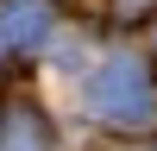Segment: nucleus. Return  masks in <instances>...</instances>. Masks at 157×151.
Returning <instances> with one entry per match:
<instances>
[{
	"label": "nucleus",
	"mask_w": 157,
	"mask_h": 151,
	"mask_svg": "<svg viewBox=\"0 0 157 151\" xmlns=\"http://www.w3.org/2000/svg\"><path fill=\"white\" fill-rule=\"evenodd\" d=\"M88 107L107 126H151L157 120V82H151V69L138 57H113L88 82Z\"/></svg>",
	"instance_id": "1"
},
{
	"label": "nucleus",
	"mask_w": 157,
	"mask_h": 151,
	"mask_svg": "<svg viewBox=\"0 0 157 151\" xmlns=\"http://www.w3.org/2000/svg\"><path fill=\"white\" fill-rule=\"evenodd\" d=\"M0 151H50V120L32 101H6L0 107Z\"/></svg>",
	"instance_id": "2"
},
{
	"label": "nucleus",
	"mask_w": 157,
	"mask_h": 151,
	"mask_svg": "<svg viewBox=\"0 0 157 151\" xmlns=\"http://www.w3.org/2000/svg\"><path fill=\"white\" fill-rule=\"evenodd\" d=\"M44 32H50V0H6L0 6V38L13 50H32Z\"/></svg>",
	"instance_id": "3"
},
{
	"label": "nucleus",
	"mask_w": 157,
	"mask_h": 151,
	"mask_svg": "<svg viewBox=\"0 0 157 151\" xmlns=\"http://www.w3.org/2000/svg\"><path fill=\"white\" fill-rule=\"evenodd\" d=\"M157 0H113V19H151Z\"/></svg>",
	"instance_id": "4"
}]
</instances>
